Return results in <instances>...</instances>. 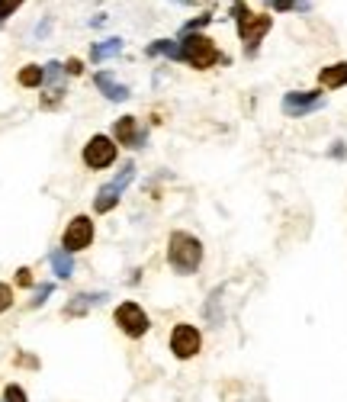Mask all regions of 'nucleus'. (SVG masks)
<instances>
[{
	"label": "nucleus",
	"mask_w": 347,
	"mask_h": 402,
	"mask_svg": "<svg viewBox=\"0 0 347 402\" xmlns=\"http://www.w3.org/2000/svg\"><path fill=\"white\" fill-rule=\"evenodd\" d=\"M4 402H26L23 387H16V383H7V387H4Z\"/></svg>",
	"instance_id": "obj_23"
},
{
	"label": "nucleus",
	"mask_w": 347,
	"mask_h": 402,
	"mask_svg": "<svg viewBox=\"0 0 347 402\" xmlns=\"http://www.w3.org/2000/svg\"><path fill=\"white\" fill-rule=\"evenodd\" d=\"M145 55H148V58H158V55H164V58L181 61V42H177V39H155V42H148V46H145Z\"/></svg>",
	"instance_id": "obj_14"
},
{
	"label": "nucleus",
	"mask_w": 347,
	"mask_h": 402,
	"mask_svg": "<svg viewBox=\"0 0 347 402\" xmlns=\"http://www.w3.org/2000/svg\"><path fill=\"white\" fill-rule=\"evenodd\" d=\"M93 84H97V91L103 93L106 100H113V103L129 100V87L126 84H116V74H110V71H97V74H93Z\"/></svg>",
	"instance_id": "obj_11"
},
{
	"label": "nucleus",
	"mask_w": 347,
	"mask_h": 402,
	"mask_svg": "<svg viewBox=\"0 0 347 402\" xmlns=\"http://www.w3.org/2000/svg\"><path fill=\"white\" fill-rule=\"evenodd\" d=\"M113 138L122 145V148H145V142H148V132L138 129L136 116H119V119L113 122Z\"/></svg>",
	"instance_id": "obj_10"
},
{
	"label": "nucleus",
	"mask_w": 347,
	"mask_h": 402,
	"mask_svg": "<svg viewBox=\"0 0 347 402\" xmlns=\"http://www.w3.org/2000/svg\"><path fill=\"white\" fill-rule=\"evenodd\" d=\"M23 4H26V0H0V30H4V23H7L10 16L23 7Z\"/></svg>",
	"instance_id": "obj_21"
},
{
	"label": "nucleus",
	"mask_w": 347,
	"mask_h": 402,
	"mask_svg": "<svg viewBox=\"0 0 347 402\" xmlns=\"http://www.w3.org/2000/svg\"><path fill=\"white\" fill-rule=\"evenodd\" d=\"M199 348H203V335H199V328L187 325V322L174 325V332H171V351H174V357L190 361V357L199 354Z\"/></svg>",
	"instance_id": "obj_8"
},
{
	"label": "nucleus",
	"mask_w": 347,
	"mask_h": 402,
	"mask_svg": "<svg viewBox=\"0 0 347 402\" xmlns=\"http://www.w3.org/2000/svg\"><path fill=\"white\" fill-rule=\"evenodd\" d=\"M116 206H119V187L116 183H103V187L97 190V197H93V209H97L100 216L113 213Z\"/></svg>",
	"instance_id": "obj_13"
},
{
	"label": "nucleus",
	"mask_w": 347,
	"mask_h": 402,
	"mask_svg": "<svg viewBox=\"0 0 347 402\" xmlns=\"http://www.w3.org/2000/svg\"><path fill=\"white\" fill-rule=\"evenodd\" d=\"M232 20H235V26H238V39H242V46H244V55H248V58L251 55H257L264 36L273 26V16L270 13H251L244 0H235L232 4Z\"/></svg>",
	"instance_id": "obj_1"
},
{
	"label": "nucleus",
	"mask_w": 347,
	"mask_h": 402,
	"mask_svg": "<svg viewBox=\"0 0 347 402\" xmlns=\"http://www.w3.org/2000/svg\"><path fill=\"white\" fill-rule=\"evenodd\" d=\"M103 299H106V293H84V296H74L65 312H68V316H84V312H87V306H97V303H103Z\"/></svg>",
	"instance_id": "obj_17"
},
{
	"label": "nucleus",
	"mask_w": 347,
	"mask_h": 402,
	"mask_svg": "<svg viewBox=\"0 0 347 402\" xmlns=\"http://www.w3.org/2000/svg\"><path fill=\"white\" fill-rule=\"evenodd\" d=\"M209 20H212V13L206 10V13H199L197 20H190V23H183V32H199L203 26H209Z\"/></svg>",
	"instance_id": "obj_24"
},
{
	"label": "nucleus",
	"mask_w": 347,
	"mask_h": 402,
	"mask_svg": "<svg viewBox=\"0 0 347 402\" xmlns=\"http://www.w3.org/2000/svg\"><path fill=\"white\" fill-rule=\"evenodd\" d=\"M270 10L277 13H289V10H309V0H267Z\"/></svg>",
	"instance_id": "obj_19"
},
{
	"label": "nucleus",
	"mask_w": 347,
	"mask_h": 402,
	"mask_svg": "<svg viewBox=\"0 0 347 402\" xmlns=\"http://www.w3.org/2000/svg\"><path fill=\"white\" fill-rule=\"evenodd\" d=\"M84 164L91 167V171H106L110 164H116V155H119V148H116V138L110 136H93L91 142L84 145Z\"/></svg>",
	"instance_id": "obj_4"
},
{
	"label": "nucleus",
	"mask_w": 347,
	"mask_h": 402,
	"mask_svg": "<svg viewBox=\"0 0 347 402\" xmlns=\"http://www.w3.org/2000/svg\"><path fill=\"white\" fill-rule=\"evenodd\" d=\"M174 4H187V7H199L203 0H174Z\"/></svg>",
	"instance_id": "obj_29"
},
{
	"label": "nucleus",
	"mask_w": 347,
	"mask_h": 402,
	"mask_svg": "<svg viewBox=\"0 0 347 402\" xmlns=\"http://www.w3.org/2000/svg\"><path fill=\"white\" fill-rule=\"evenodd\" d=\"M93 245V219L91 216H74V219L65 226V235H61V248L74 254V251H84Z\"/></svg>",
	"instance_id": "obj_6"
},
{
	"label": "nucleus",
	"mask_w": 347,
	"mask_h": 402,
	"mask_svg": "<svg viewBox=\"0 0 347 402\" xmlns=\"http://www.w3.org/2000/svg\"><path fill=\"white\" fill-rule=\"evenodd\" d=\"M13 283H16V287H23V290L36 287V283H32V271H30V267H20V271H16V277H13Z\"/></svg>",
	"instance_id": "obj_26"
},
{
	"label": "nucleus",
	"mask_w": 347,
	"mask_h": 402,
	"mask_svg": "<svg viewBox=\"0 0 347 402\" xmlns=\"http://www.w3.org/2000/svg\"><path fill=\"white\" fill-rule=\"evenodd\" d=\"M181 61H187L190 68L197 71H209L212 65H219L222 55H219V46L212 42L209 36H203V32H183L181 30Z\"/></svg>",
	"instance_id": "obj_3"
},
{
	"label": "nucleus",
	"mask_w": 347,
	"mask_h": 402,
	"mask_svg": "<svg viewBox=\"0 0 347 402\" xmlns=\"http://www.w3.org/2000/svg\"><path fill=\"white\" fill-rule=\"evenodd\" d=\"M52 290H55V283H42V287L36 290V296L30 299V309H39V306H42L48 296H52Z\"/></svg>",
	"instance_id": "obj_22"
},
{
	"label": "nucleus",
	"mask_w": 347,
	"mask_h": 402,
	"mask_svg": "<svg viewBox=\"0 0 347 402\" xmlns=\"http://www.w3.org/2000/svg\"><path fill=\"white\" fill-rule=\"evenodd\" d=\"M318 84L325 91H338V87H347V61H334V65H325L318 71Z\"/></svg>",
	"instance_id": "obj_12"
},
{
	"label": "nucleus",
	"mask_w": 347,
	"mask_h": 402,
	"mask_svg": "<svg viewBox=\"0 0 347 402\" xmlns=\"http://www.w3.org/2000/svg\"><path fill=\"white\" fill-rule=\"evenodd\" d=\"M65 71H68V74H81V71H84V61L71 58V61H68V65H65Z\"/></svg>",
	"instance_id": "obj_27"
},
{
	"label": "nucleus",
	"mask_w": 347,
	"mask_h": 402,
	"mask_svg": "<svg viewBox=\"0 0 347 402\" xmlns=\"http://www.w3.org/2000/svg\"><path fill=\"white\" fill-rule=\"evenodd\" d=\"M332 158H344V145H334V148H332Z\"/></svg>",
	"instance_id": "obj_28"
},
{
	"label": "nucleus",
	"mask_w": 347,
	"mask_h": 402,
	"mask_svg": "<svg viewBox=\"0 0 347 402\" xmlns=\"http://www.w3.org/2000/svg\"><path fill=\"white\" fill-rule=\"evenodd\" d=\"M16 81H20V87H26V91L42 87V84H46V68H42V65H23V68L16 71Z\"/></svg>",
	"instance_id": "obj_15"
},
{
	"label": "nucleus",
	"mask_w": 347,
	"mask_h": 402,
	"mask_svg": "<svg viewBox=\"0 0 347 402\" xmlns=\"http://www.w3.org/2000/svg\"><path fill=\"white\" fill-rule=\"evenodd\" d=\"M65 65L61 61H48L46 65V91H42V110H55L65 100V91H68V81H65Z\"/></svg>",
	"instance_id": "obj_7"
},
{
	"label": "nucleus",
	"mask_w": 347,
	"mask_h": 402,
	"mask_svg": "<svg viewBox=\"0 0 347 402\" xmlns=\"http://www.w3.org/2000/svg\"><path fill=\"white\" fill-rule=\"evenodd\" d=\"M325 107V93L322 91H289L283 97V113L299 119V116H309L315 110Z\"/></svg>",
	"instance_id": "obj_9"
},
{
	"label": "nucleus",
	"mask_w": 347,
	"mask_h": 402,
	"mask_svg": "<svg viewBox=\"0 0 347 402\" xmlns=\"http://www.w3.org/2000/svg\"><path fill=\"white\" fill-rule=\"evenodd\" d=\"M122 48V39H106V42H97V46H91V61L97 65V61H106V58H113L116 52Z\"/></svg>",
	"instance_id": "obj_18"
},
{
	"label": "nucleus",
	"mask_w": 347,
	"mask_h": 402,
	"mask_svg": "<svg viewBox=\"0 0 347 402\" xmlns=\"http://www.w3.org/2000/svg\"><path fill=\"white\" fill-rule=\"evenodd\" d=\"M52 271H55V277H61V280H68L71 273H74V261H71V254L65 248H58V251H52Z\"/></svg>",
	"instance_id": "obj_16"
},
{
	"label": "nucleus",
	"mask_w": 347,
	"mask_h": 402,
	"mask_svg": "<svg viewBox=\"0 0 347 402\" xmlns=\"http://www.w3.org/2000/svg\"><path fill=\"white\" fill-rule=\"evenodd\" d=\"M167 264L181 277L197 273L199 264H203V242L193 232H171V238H167Z\"/></svg>",
	"instance_id": "obj_2"
},
{
	"label": "nucleus",
	"mask_w": 347,
	"mask_h": 402,
	"mask_svg": "<svg viewBox=\"0 0 347 402\" xmlns=\"http://www.w3.org/2000/svg\"><path fill=\"white\" fill-rule=\"evenodd\" d=\"M113 319H116V325L122 328V335H129V338H142V335H148V328H151L148 312H145L138 303H119L113 312Z\"/></svg>",
	"instance_id": "obj_5"
},
{
	"label": "nucleus",
	"mask_w": 347,
	"mask_h": 402,
	"mask_svg": "<svg viewBox=\"0 0 347 402\" xmlns=\"http://www.w3.org/2000/svg\"><path fill=\"white\" fill-rule=\"evenodd\" d=\"M13 306V290H10V283H0V316Z\"/></svg>",
	"instance_id": "obj_25"
},
{
	"label": "nucleus",
	"mask_w": 347,
	"mask_h": 402,
	"mask_svg": "<svg viewBox=\"0 0 347 402\" xmlns=\"http://www.w3.org/2000/svg\"><path fill=\"white\" fill-rule=\"evenodd\" d=\"M132 181H136V161H126V164H122V171L116 174V181H113V183L119 187V193H122V190H126Z\"/></svg>",
	"instance_id": "obj_20"
}]
</instances>
